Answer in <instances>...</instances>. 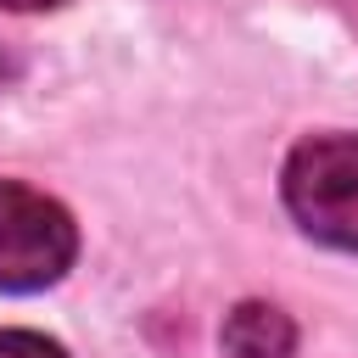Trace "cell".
Listing matches in <instances>:
<instances>
[{
  "label": "cell",
  "mask_w": 358,
  "mask_h": 358,
  "mask_svg": "<svg viewBox=\"0 0 358 358\" xmlns=\"http://www.w3.org/2000/svg\"><path fill=\"white\" fill-rule=\"evenodd\" d=\"M62 0H0V11H50Z\"/></svg>",
  "instance_id": "obj_5"
},
{
  "label": "cell",
  "mask_w": 358,
  "mask_h": 358,
  "mask_svg": "<svg viewBox=\"0 0 358 358\" xmlns=\"http://www.w3.org/2000/svg\"><path fill=\"white\" fill-rule=\"evenodd\" d=\"M218 341H224V358H291L296 324L274 302H235L224 313Z\"/></svg>",
  "instance_id": "obj_3"
},
{
  "label": "cell",
  "mask_w": 358,
  "mask_h": 358,
  "mask_svg": "<svg viewBox=\"0 0 358 358\" xmlns=\"http://www.w3.org/2000/svg\"><path fill=\"white\" fill-rule=\"evenodd\" d=\"M0 358H67V352L39 330H0Z\"/></svg>",
  "instance_id": "obj_4"
},
{
  "label": "cell",
  "mask_w": 358,
  "mask_h": 358,
  "mask_svg": "<svg viewBox=\"0 0 358 358\" xmlns=\"http://www.w3.org/2000/svg\"><path fill=\"white\" fill-rule=\"evenodd\" d=\"M78 257L73 213L17 179H0V291H45Z\"/></svg>",
  "instance_id": "obj_2"
},
{
  "label": "cell",
  "mask_w": 358,
  "mask_h": 358,
  "mask_svg": "<svg viewBox=\"0 0 358 358\" xmlns=\"http://www.w3.org/2000/svg\"><path fill=\"white\" fill-rule=\"evenodd\" d=\"M285 207L302 235L358 252V134H313L285 157Z\"/></svg>",
  "instance_id": "obj_1"
}]
</instances>
